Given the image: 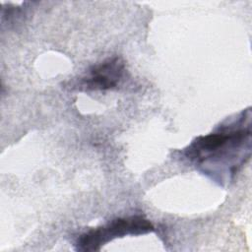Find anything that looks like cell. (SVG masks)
Masks as SVG:
<instances>
[{"label": "cell", "instance_id": "7a4b0ae2", "mask_svg": "<svg viewBox=\"0 0 252 252\" xmlns=\"http://www.w3.org/2000/svg\"><path fill=\"white\" fill-rule=\"evenodd\" d=\"M245 142H250V127L228 133H213L197 138L186 150V156L200 161L220 158L227 154L228 150L239 148Z\"/></svg>", "mask_w": 252, "mask_h": 252}, {"label": "cell", "instance_id": "6da1fadb", "mask_svg": "<svg viewBox=\"0 0 252 252\" xmlns=\"http://www.w3.org/2000/svg\"><path fill=\"white\" fill-rule=\"evenodd\" d=\"M154 230L153 224L141 216L116 219L106 225L82 234L77 241V249L82 251L99 250L109 240L123 235H139Z\"/></svg>", "mask_w": 252, "mask_h": 252}, {"label": "cell", "instance_id": "3957f363", "mask_svg": "<svg viewBox=\"0 0 252 252\" xmlns=\"http://www.w3.org/2000/svg\"><path fill=\"white\" fill-rule=\"evenodd\" d=\"M124 63L120 58L108 59L96 66H94L89 75L82 80V86L86 90L104 91L109 90L118 84L123 75Z\"/></svg>", "mask_w": 252, "mask_h": 252}]
</instances>
